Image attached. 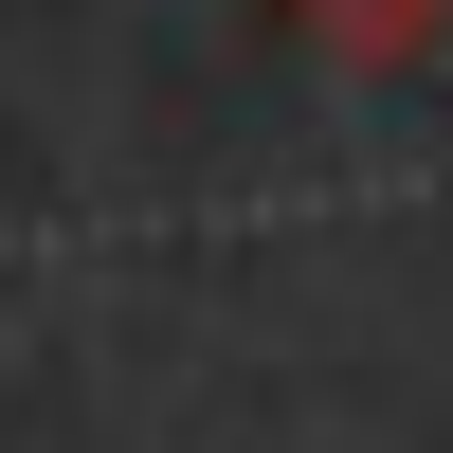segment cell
Returning a JSON list of instances; mask_svg holds the SVG:
<instances>
[{"label":"cell","instance_id":"cell-1","mask_svg":"<svg viewBox=\"0 0 453 453\" xmlns=\"http://www.w3.org/2000/svg\"><path fill=\"white\" fill-rule=\"evenodd\" d=\"M273 19L326 36L345 73H399V55H435V36H453V0H273Z\"/></svg>","mask_w":453,"mask_h":453}]
</instances>
